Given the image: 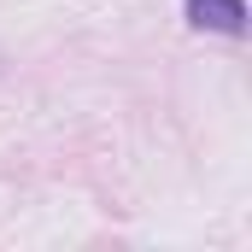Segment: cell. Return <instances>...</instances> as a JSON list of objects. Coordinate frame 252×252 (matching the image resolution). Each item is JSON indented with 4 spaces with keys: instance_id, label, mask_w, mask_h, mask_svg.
<instances>
[{
    "instance_id": "cell-1",
    "label": "cell",
    "mask_w": 252,
    "mask_h": 252,
    "mask_svg": "<svg viewBox=\"0 0 252 252\" xmlns=\"http://www.w3.org/2000/svg\"><path fill=\"white\" fill-rule=\"evenodd\" d=\"M193 30H217V35H241L247 30V0H188Z\"/></svg>"
}]
</instances>
